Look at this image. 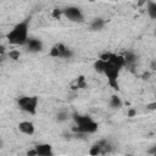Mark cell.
I'll return each mask as SVG.
<instances>
[{
	"label": "cell",
	"mask_w": 156,
	"mask_h": 156,
	"mask_svg": "<svg viewBox=\"0 0 156 156\" xmlns=\"http://www.w3.org/2000/svg\"><path fill=\"white\" fill-rule=\"evenodd\" d=\"M29 38V24H28V20L21 21L18 22L7 34H6V39L7 43L11 45H24L26 41Z\"/></svg>",
	"instance_id": "6da1fadb"
},
{
	"label": "cell",
	"mask_w": 156,
	"mask_h": 156,
	"mask_svg": "<svg viewBox=\"0 0 156 156\" xmlns=\"http://www.w3.org/2000/svg\"><path fill=\"white\" fill-rule=\"evenodd\" d=\"M73 121L76 123L73 132L77 134H94L98 132L99 124L95 119H93L88 115H79V113H73Z\"/></svg>",
	"instance_id": "7a4b0ae2"
},
{
	"label": "cell",
	"mask_w": 156,
	"mask_h": 156,
	"mask_svg": "<svg viewBox=\"0 0 156 156\" xmlns=\"http://www.w3.org/2000/svg\"><path fill=\"white\" fill-rule=\"evenodd\" d=\"M122 68L116 66L115 63L110 62V61H105V66H104V71H102V74L106 76L107 78V82H108V85L115 89V90H118L119 89V85H118V78H119V73H121Z\"/></svg>",
	"instance_id": "3957f363"
},
{
	"label": "cell",
	"mask_w": 156,
	"mask_h": 156,
	"mask_svg": "<svg viewBox=\"0 0 156 156\" xmlns=\"http://www.w3.org/2000/svg\"><path fill=\"white\" fill-rule=\"evenodd\" d=\"M38 102H39V99L37 96L23 95V96L17 98V106L20 107V110H22L23 112H27L29 115H35L37 113Z\"/></svg>",
	"instance_id": "277c9868"
},
{
	"label": "cell",
	"mask_w": 156,
	"mask_h": 156,
	"mask_svg": "<svg viewBox=\"0 0 156 156\" xmlns=\"http://www.w3.org/2000/svg\"><path fill=\"white\" fill-rule=\"evenodd\" d=\"M62 15L71 22L74 23H83L84 22V15L82 10L78 6H67L62 10Z\"/></svg>",
	"instance_id": "5b68a950"
},
{
	"label": "cell",
	"mask_w": 156,
	"mask_h": 156,
	"mask_svg": "<svg viewBox=\"0 0 156 156\" xmlns=\"http://www.w3.org/2000/svg\"><path fill=\"white\" fill-rule=\"evenodd\" d=\"M50 56L51 57H56V58H71L73 56V51L72 49H69L68 46H66L63 43H57L55 44L51 50H50Z\"/></svg>",
	"instance_id": "8992f818"
},
{
	"label": "cell",
	"mask_w": 156,
	"mask_h": 156,
	"mask_svg": "<svg viewBox=\"0 0 156 156\" xmlns=\"http://www.w3.org/2000/svg\"><path fill=\"white\" fill-rule=\"evenodd\" d=\"M24 46H26V50H27L28 52L37 54V52H39V51L43 50L44 44H43V41H41L40 39H37V38H28V40L26 41Z\"/></svg>",
	"instance_id": "52a82bcc"
},
{
	"label": "cell",
	"mask_w": 156,
	"mask_h": 156,
	"mask_svg": "<svg viewBox=\"0 0 156 156\" xmlns=\"http://www.w3.org/2000/svg\"><path fill=\"white\" fill-rule=\"evenodd\" d=\"M34 150L37 152V156H52L54 150L52 146L48 143H40L34 146Z\"/></svg>",
	"instance_id": "ba28073f"
},
{
	"label": "cell",
	"mask_w": 156,
	"mask_h": 156,
	"mask_svg": "<svg viewBox=\"0 0 156 156\" xmlns=\"http://www.w3.org/2000/svg\"><path fill=\"white\" fill-rule=\"evenodd\" d=\"M17 128H18V130L22 134H26V135H33L34 132H35V126L30 121H22V122H20Z\"/></svg>",
	"instance_id": "9c48e42d"
},
{
	"label": "cell",
	"mask_w": 156,
	"mask_h": 156,
	"mask_svg": "<svg viewBox=\"0 0 156 156\" xmlns=\"http://www.w3.org/2000/svg\"><path fill=\"white\" fill-rule=\"evenodd\" d=\"M105 24H106V21H105L104 18H101V17H96V18H94V20L90 22L89 28H90L91 32H100V30L104 29Z\"/></svg>",
	"instance_id": "30bf717a"
},
{
	"label": "cell",
	"mask_w": 156,
	"mask_h": 156,
	"mask_svg": "<svg viewBox=\"0 0 156 156\" xmlns=\"http://www.w3.org/2000/svg\"><path fill=\"white\" fill-rule=\"evenodd\" d=\"M123 57H124V62H126V67H133L136 62V56L134 52L132 51H126L123 54Z\"/></svg>",
	"instance_id": "8fae6325"
},
{
	"label": "cell",
	"mask_w": 156,
	"mask_h": 156,
	"mask_svg": "<svg viewBox=\"0 0 156 156\" xmlns=\"http://www.w3.org/2000/svg\"><path fill=\"white\" fill-rule=\"evenodd\" d=\"M98 144H99V146H100L101 155H105V154L112 151V144H111L107 139H101V140L98 141Z\"/></svg>",
	"instance_id": "7c38bea8"
},
{
	"label": "cell",
	"mask_w": 156,
	"mask_h": 156,
	"mask_svg": "<svg viewBox=\"0 0 156 156\" xmlns=\"http://www.w3.org/2000/svg\"><path fill=\"white\" fill-rule=\"evenodd\" d=\"M146 12L151 20H156V2L150 0L146 6Z\"/></svg>",
	"instance_id": "4fadbf2b"
},
{
	"label": "cell",
	"mask_w": 156,
	"mask_h": 156,
	"mask_svg": "<svg viewBox=\"0 0 156 156\" xmlns=\"http://www.w3.org/2000/svg\"><path fill=\"white\" fill-rule=\"evenodd\" d=\"M122 105H123V102H122V100L118 95H112L111 96V99H110V107L111 108L118 110V108L122 107Z\"/></svg>",
	"instance_id": "5bb4252c"
},
{
	"label": "cell",
	"mask_w": 156,
	"mask_h": 156,
	"mask_svg": "<svg viewBox=\"0 0 156 156\" xmlns=\"http://www.w3.org/2000/svg\"><path fill=\"white\" fill-rule=\"evenodd\" d=\"M68 117H69V113L66 111V110H60L57 113H56V121L57 122H65V121H67L68 119Z\"/></svg>",
	"instance_id": "9a60e30c"
},
{
	"label": "cell",
	"mask_w": 156,
	"mask_h": 156,
	"mask_svg": "<svg viewBox=\"0 0 156 156\" xmlns=\"http://www.w3.org/2000/svg\"><path fill=\"white\" fill-rule=\"evenodd\" d=\"M104 66H105V61L101 60V58H98L95 62H94V71L102 74V71H104Z\"/></svg>",
	"instance_id": "2e32d148"
},
{
	"label": "cell",
	"mask_w": 156,
	"mask_h": 156,
	"mask_svg": "<svg viewBox=\"0 0 156 156\" xmlns=\"http://www.w3.org/2000/svg\"><path fill=\"white\" fill-rule=\"evenodd\" d=\"M89 154H90V155H93V156L101 155V150H100V146H99V144H98V143H95V144H94V145L90 147Z\"/></svg>",
	"instance_id": "e0dca14e"
},
{
	"label": "cell",
	"mask_w": 156,
	"mask_h": 156,
	"mask_svg": "<svg viewBox=\"0 0 156 156\" xmlns=\"http://www.w3.org/2000/svg\"><path fill=\"white\" fill-rule=\"evenodd\" d=\"M20 56H21V52H20L18 50H16V49H13V50H11V51L9 52V57H10L11 60H13V61H17V60L20 58Z\"/></svg>",
	"instance_id": "ac0fdd59"
},
{
	"label": "cell",
	"mask_w": 156,
	"mask_h": 156,
	"mask_svg": "<svg viewBox=\"0 0 156 156\" xmlns=\"http://www.w3.org/2000/svg\"><path fill=\"white\" fill-rule=\"evenodd\" d=\"M52 16H54L56 20H60V17L62 16V10H61V9H54Z\"/></svg>",
	"instance_id": "d6986e66"
},
{
	"label": "cell",
	"mask_w": 156,
	"mask_h": 156,
	"mask_svg": "<svg viewBox=\"0 0 156 156\" xmlns=\"http://www.w3.org/2000/svg\"><path fill=\"white\" fill-rule=\"evenodd\" d=\"M146 108H147V110H151V111L156 110V102H155V101H152V102L147 104V105H146Z\"/></svg>",
	"instance_id": "ffe728a7"
},
{
	"label": "cell",
	"mask_w": 156,
	"mask_h": 156,
	"mask_svg": "<svg viewBox=\"0 0 156 156\" xmlns=\"http://www.w3.org/2000/svg\"><path fill=\"white\" fill-rule=\"evenodd\" d=\"M27 155H28V156H37V152H35L34 149H30V150L27 151Z\"/></svg>",
	"instance_id": "44dd1931"
},
{
	"label": "cell",
	"mask_w": 156,
	"mask_h": 156,
	"mask_svg": "<svg viewBox=\"0 0 156 156\" xmlns=\"http://www.w3.org/2000/svg\"><path fill=\"white\" fill-rule=\"evenodd\" d=\"M147 154H151V155H156V146L154 145L150 150H147Z\"/></svg>",
	"instance_id": "7402d4cb"
},
{
	"label": "cell",
	"mask_w": 156,
	"mask_h": 156,
	"mask_svg": "<svg viewBox=\"0 0 156 156\" xmlns=\"http://www.w3.org/2000/svg\"><path fill=\"white\" fill-rule=\"evenodd\" d=\"M135 113H136V111H135V110H130V111L128 112V116H129V117H133Z\"/></svg>",
	"instance_id": "603a6c76"
},
{
	"label": "cell",
	"mask_w": 156,
	"mask_h": 156,
	"mask_svg": "<svg viewBox=\"0 0 156 156\" xmlns=\"http://www.w3.org/2000/svg\"><path fill=\"white\" fill-rule=\"evenodd\" d=\"M155 65H156V63H155V60H154V61H152V63H151V69H152V71H155V69H156V68H155V67H156Z\"/></svg>",
	"instance_id": "cb8c5ba5"
},
{
	"label": "cell",
	"mask_w": 156,
	"mask_h": 156,
	"mask_svg": "<svg viewBox=\"0 0 156 156\" xmlns=\"http://www.w3.org/2000/svg\"><path fill=\"white\" fill-rule=\"evenodd\" d=\"M2 57H4V55H0V63L2 62Z\"/></svg>",
	"instance_id": "d4e9b609"
},
{
	"label": "cell",
	"mask_w": 156,
	"mask_h": 156,
	"mask_svg": "<svg viewBox=\"0 0 156 156\" xmlns=\"http://www.w3.org/2000/svg\"><path fill=\"white\" fill-rule=\"evenodd\" d=\"M87 1H89V2H94L95 0H87Z\"/></svg>",
	"instance_id": "484cf974"
},
{
	"label": "cell",
	"mask_w": 156,
	"mask_h": 156,
	"mask_svg": "<svg viewBox=\"0 0 156 156\" xmlns=\"http://www.w3.org/2000/svg\"><path fill=\"white\" fill-rule=\"evenodd\" d=\"M0 149H1V143H0Z\"/></svg>",
	"instance_id": "4316f807"
},
{
	"label": "cell",
	"mask_w": 156,
	"mask_h": 156,
	"mask_svg": "<svg viewBox=\"0 0 156 156\" xmlns=\"http://www.w3.org/2000/svg\"><path fill=\"white\" fill-rule=\"evenodd\" d=\"M113 1H115V0H113Z\"/></svg>",
	"instance_id": "83f0119b"
}]
</instances>
